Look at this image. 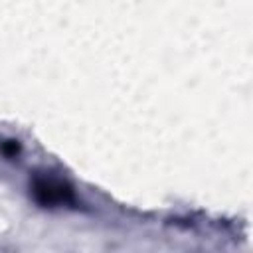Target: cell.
<instances>
[{
	"mask_svg": "<svg viewBox=\"0 0 253 253\" xmlns=\"http://www.w3.org/2000/svg\"><path fill=\"white\" fill-rule=\"evenodd\" d=\"M32 194H34L36 202L45 206V208L47 206L55 208L61 204H73L75 202L73 190L65 182L55 180V178H38L32 186Z\"/></svg>",
	"mask_w": 253,
	"mask_h": 253,
	"instance_id": "6da1fadb",
	"label": "cell"
}]
</instances>
